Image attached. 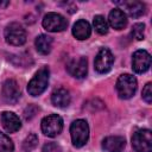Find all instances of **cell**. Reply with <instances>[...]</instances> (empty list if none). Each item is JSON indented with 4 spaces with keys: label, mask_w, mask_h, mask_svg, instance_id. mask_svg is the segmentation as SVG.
<instances>
[{
    "label": "cell",
    "mask_w": 152,
    "mask_h": 152,
    "mask_svg": "<svg viewBox=\"0 0 152 152\" xmlns=\"http://www.w3.org/2000/svg\"><path fill=\"white\" fill-rule=\"evenodd\" d=\"M49 77H50V71L48 66L40 68L34 76L31 78V81L27 84V91L32 96H38L40 95L48 87L49 84Z\"/></svg>",
    "instance_id": "obj_1"
},
{
    "label": "cell",
    "mask_w": 152,
    "mask_h": 152,
    "mask_svg": "<svg viewBox=\"0 0 152 152\" xmlns=\"http://www.w3.org/2000/svg\"><path fill=\"white\" fill-rule=\"evenodd\" d=\"M70 135L74 146L82 147L89 139V126L86 120H75L70 126Z\"/></svg>",
    "instance_id": "obj_2"
},
{
    "label": "cell",
    "mask_w": 152,
    "mask_h": 152,
    "mask_svg": "<svg viewBox=\"0 0 152 152\" xmlns=\"http://www.w3.org/2000/svg\"><path fill=\"white\" fill-rule=\"evenodd\" d=\"M137 90V80L129 74H122L116 81V91L120 99H131Z\"/></svg>",
    "instance_id": "obj_3"
},
{
    "label": "cell",
    "mask_w": 152,
    "mask_h": 152,
    "mask_svg": "<svg viewBox=\"0 0 152 152\" xmlns=\"http://www.w3.org/2000/svg\"><path fill=\"white\" fill-rule=\"evenodd\" d=\"M135 152H152V133L150 129H138L132 137Z\"/></svg>",
    "instance_id": "obj_4"
},
{
    "label": "cell",
    "mask_w": 152,
    "mask_h": 152,
    "mask_svg": "<svg viewBox=\"0 0 152 152\" xmlns=\"http://www.w3.org/2000/svg\"><path fill=\"white\" fill-rule=\"evenodd\" d=\"M5 39L8 44L20 46L26 42V31L18 23H11L5 28Z\"/></svg>",
    "instance_id": "obj_5"
},
{
    "label": "cell",
    "mask_w": 152,
    "mask_h": 152,
    "mask_svg": "<svg viewBox=\"0 0 152 152\" xmlns=\"http://www.w3.org/2000/svg\"><path fill=\"white\" fill-rule=\"evenodd\" d=\"M63 129V120L57 114H51L42 120V131L48 137H56Z\"/></svg>",
    "instance_id": "obj_6"
},
{
    "label": "cell",
    "mask_w": 152,
    "mask_h": 152,
    "mask_svg": "<svg viewBox=\"0 0 152 152\" xmlns=\"http://www.w3.org/2000/svg\"><path fill=\"white\" fill-rule=\"evenodd\" d=\"M43 27L49 32H61L68 26V20L58 13H48L43 19Z\"/></svg>",
    "instance_id": "obj_7"
},
{
    "label": "cell",
    "mask_w": 152,
    "mask_h": 152,
    "mask_svg": "<svg viewBox=\"0 0 152 152\" xmlns=\"http://www.w3.org/2000/svg\"><path fill=\"white\" fill-rule=\"evenodd\" d=\"M114 63V56L110 52V50L103 48L101 49L94 61V68L100 74H106L112 69V65Z\"/></svg>",
    "instance_id": "obj_8"
},
{
    "label": "cell",
    "mask_w": 152,
    "mask_h": 152,
    "mask_svg": "<svg viewBox=\"0 0 152 152\" xmlns=\"http://www.w3.org/2000/svg\"><path fill=\"white\" fill-rule=\"evenodd\" d=\"M151 65V56L146 50H137L132 57V68L137 74H142Z\"/></svg>",
    "instance_id": "obj_9"
},
{
    "label": "cell",
    "mask_w": 152,
    "mask_h": 152,
    "mask_svg": "<svg viewBox=\"0 0 152 152\" xmlns=\"http://www.w3.org/2000/svg\"><path fill=\"white\" fill-rule=\"evenodd\" d=\"M66 70L71 76L76 78H83L88 71L87 58L83 56H80V57H75L70 59L69 63L66 64Z\"/></svg>",
    "instance_id": "obj_10"
},
{
    "label": "cell",
    "mask_w": 152,
    "mask_h": 152,
    "mask_svg": "<svg viewBox=\"0 0 152 152\" xmlns=\"http://www.w3.org/2000/svg\"><path fill=\"white\" fill-rule=\"evenodd\" d=\"M1 95H2V99L7 103H15V102H18V100L20 97V89H19L18 83L14 80H12V78L6 80L4 82V84H2Z\"/></svg>",
    "instance_id": "obj_11"
},
{
    "label": "cell",
    "mask_w": 152,
    "mask_h": 152,
    "mask_svg": "<svg viewBox=\"0 0 152 152\" xmlns=\"http://www.w3.org/2000/svg\"><path fill=\"white\" fill-rule=\"evenodd\" d=\"M126 145V140L120 135L107 137L102 141V148L106 152H122Z\"/></svg>",
    "instance_id": "obj_12"
},
{
    "label": "cell",
    "mask_w": 152,
    "mask_h": 152,
    "mask_svg": "<svg viewBox=\"0 0 152 152\" xmlns=\"http://www.w3.org/2000/svg\"><path fill=\"white\" fill-rule=\"evenodd\" d=\"M1 124H2V127L8 133H14V132L19 131L21 127L19 116L12 112H4L1 114Z\"/></svg>",
    "instance_id": "obj_13"
},
{
    "label": "cell",
    "mask_w": 152,
    "mask_h": 152,
    "mask_svg": "<svg viewBox=\"0 0 152 152\" xmlns=\"http://www.w3.org/2000/svg\"><path fill=\"white\" fill-rule=\"evenodd\" d=\"M90 33H91V27H90L89 23L84 19L77 20L72 26V34L78 40L88 39Z\"/></svg>",
    "instance_id": "obj_14"
},
{
    "label": "cell",
    "mask_w": 152,
    "mask_h": 152,
    "mask_svg": "<svg viewBox=\"0 0 152 152\" xmlns=\"http://www.w3.org/2000/svg\"><path fill=\"white\" fill-rule=\"evenodd\" d=\"M109 25L115 30H122L127 24V17L120 8H114L108 15Z\"/></svg>",
    "instance_id": "obj_15"
},
{
    "label": "cell",
    "mask_w": 152,
    "mask_h": 152,
    "mask_svg": "<svg viewBox=\"0 0 152 152\" xmlns=\"http://www.w3.org/2000/svg\"><path fill=\"white\" fill-rule=\"evenodd\" d=\"M70 94L66 89L64 88H57L52 91L51 94V101H52V104L56 106V107H59V108H64V107H68L69 103H70Z\"/></svg>",
    "instance_id": "obj_16"
},
{
    "label": "cell",
    "mask_w": 152,
    "mask_h": 152,
    "mask_svg": "<svg viewBox=\"0 0 152 152\" xmlns=\"http://www.w3.org/2000/svg\"><path fill=\"white\" fill-rule=\"evenodd\" d=\"M116 4L121 5L127 11V13L133 18H138L145 13V5L140 1H121Z\"/></svg>",
    "instance_id": "obj_17"
},
{
    "label": "cell",
    "mask_w": 152,
    "mask_h": 152,
    "mask_svg": "<svg viewBox=\"0 0 152 152\" xmlns=\"http://www.w3.org/2000/svg\"><path fill=\"white\" fill-rule=\"evenodd\" d=\"M36 49L42 55H48L52 49V38L46 34H40L34 40Z\"/></svg>",
    "instance_id": "obj_18"
},
{
    "label": "cell",
    "mask_w": 152,
    "mask_h": 152,
    "mask_svg": "<svg viewBox=\"0 0 152 152\" xmlns=\"http://www.w3.org/2000/svg\"><path fill=\"white\" fill-rule=\"evenodd\" d=\"M93 25L96 32L100 34H106L108 32V24L102 15H95L93 19Z\"/></svg>",
    "instance_id": "obj_19"
},
{
    "label": "cell",
    "mask_w": 152,
    "mask_h": 152,
    "mask_svg": "<svg viewBox=\"0 0 152 152\" xmlns=\"http://www.w3.org/2000/svg\"><path fill=\"white\" fill-rule=\"evenodd\" d=\"M37 145H38V137L34 133H31L23 141V150L25 152H31L36 148Z\"/></svg>",
    "instance_id": "obj_20"
},
{
    "label": "cell",
    "mask_w": 152,
    "mask_h": 152,
    "mask_svg": "<svg viewBox=\"0 0 152 152\" xmlns=\"http://www.w3.org/2000/svg\"><path fill=\"white\" fill-rule=\"evenodd\" d=\"M14 146L12 140L5 134L0 132V152H13Z\"/></svg>",
    "instance_id": "obj_21"
},
{
    "label": "cell",
    "mask_w": 152,
    "mask_h": 152,
    "mask_svg": "<svg viewBox=\"0 0 152 152\" xmlns=\"http://www.w3.org/2000/svg\"><path fill=\"white\" fill-rule=\"evenodd\" d=\"M132 36L137 40H142L145 38V25L142 23H137L132 27Z\"/></svg>",
    "instance_id": "obj_22"
},
{
    "label": "cell",
    "mask_w": 152,
    "mask_h": 152,
    "mask_svg": "<svg viewBox=\"0 0 152 152\" xmlns=\"http://www.w3.org/2000/svg\"><path fill=\"white\" fill-rule=\"evenodd\" d=\"M142 99L147 103H151L152 102V84L150 82L146 83V86L142 89Z\"/></svg>",
    "instance_id": "obj_23"
},
{
    "label": "cell",
    "mask_w": 152,
    "mask_h": 152,
    "mask_svg": "<svg viewBox=\"0 0 152 152\" xmlns=\"http://www.w3.org/2000/svg\"><path fill=\"white\" fill-rule=\"evenodd\" d=\"M42 152H62V148L57 142L51 141V142H48L43 146Z\"/></svg>",
    "instance_id": "obj_24"
},
{
    "label": "cell",
    "mask_w": 152,
    "mask_h": 152,
    "mask_svg": "<svg viewBox=\"0 0 152 152\" xmlns=\"http://www.w3.org/2000/svg\"><path fill=\"white\" fill-rule=\"evenodd\" d=\"M37 112H38V108H37L34 104H28V106L25 108V110H24V118H25L26 120H31V119L36 115Z\"/></svg>",
    "instance_id": "obj_25"
},
{
    "label": "cell",
    "mask_w": 152,
    "mask_h": 152,
    "mask_svg": "<svg viewBox=\"0 0 152 152\" xmlns=\"http://www.w3.org/2000/svg\"><path fill=\"white\" fill-rule=\"evenodd\" d=\"M8 4H10L8 1H6V2H1V1H0V6H7Z\"/></svg>",
    "instance_id": "obj_26"
}]
</instances>
